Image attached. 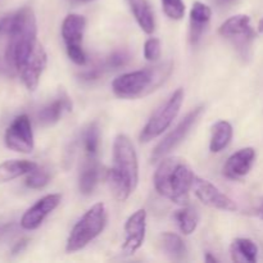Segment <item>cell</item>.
I'll list each match as a JSON object with an SVG mask.
<instances>
[{
  "label": "cell",
  "instance_id": "32",
  "mask_svg": "<svg viewBox=\"0 0 263 263\" xmlns=\"http://www.w3.org/2000/svg\"><path fill=\"white\" fill-rule=\"evenodd\" d=\"M236 0H215V3L217 5H220V7H228V5H231L234 4Z\"/></svg>",
  "mask_w": 263,
  "mask_h": 263
},
{
  "label": "cell",
  "instance_id": "34",
  "mask_svg": "<svg viewBox=\"0 0 263 263\" xmlns=\"http://www.w3.org/2000/svg\"><path fill=\"white\" fill-rule=\"evenodd\" d=\"M258 31L261 33H263V18L261 21H259V23H258Z\"/></svg>",
  "mask_w": 263,
  "mask_h": 263
},
{
  "label": "cell",
  "instance_id": "12",
  "mask_svg": "<svg viewBox=\"0 0 263 263\" xmlns=\"http://www.w3.org/2000/svg\"><path fill=\"white\" fill-rule=\"evenodd\" d=\"M62 200L61 194H48L39 199L32 207L23 213L20 223L23 230H36L40 228L46 217L55 210Z\"/></svg>",
  "mask_w": 263,
  "mask_h": 263
},
{
  "label": "cell",
  "instance_id": "35",
  "mask_svg": "<svg viewBox=\"0 0 263 263\" xmlns=\"http://www.w3.org/2000/svg\"><path fill=\"white\" fill-rule=\"evenodd\" d=\"M74 3H90V2H94V0H72Z\"/></svg>",
  "mask_w": 263,
  "mask_h": 263
},
{
  "label": "cell",
  "instance_id": "10",
  "mask_svg": "<svg viewBox=\"0 0 263 263\" xmlns=\"http://www.w3.org/2000/svg\"><path fill=\"white\" fill-rule=\"evenodd\" d=\"M203 110H204V107H197L195 109H193L192 112L187 113L184 118L181 120V122L158 144V145L154 148L153 154H152V161L157 162L163 159L164 157L168 153H171L185 138H186L187 134L190 133L193 126L195 125V122L198 121V118L202 116Z\"/></svg>",
  "mask_w": 263,
  "mask_h": 263
},
{
  "label": "cell",
  "instance_id": "2",
  "mask_svg": "<svg viewBox=\"0 0 263 263\" xmlns=\"http://www.w3.org/2000/svg\"><path fill=\"white\" fill-rule=\"evenodd\" d=\"M37 35V25L33 10L30 7H23L17 10V26L12 35L8 37L5 59L13 69L20 72L27 59L32 54Z\"/></svg>",
  "mask_w": 263,
  "mask_h": 263
},
{
  "label": "cell",
  "instance_id": "31",
  "mask_svg": "<svg viewBox=\"0 0 263 263\" xmlns=\"http://www.w3.org/2000/svg\"><path fill=\"white\" fill-rule=\"evenodd\" d=\"M256 215L258 217H261L263 220V198L257 203V207H256Z\"/></svg>",
  "mask_w": 263,
  "mask_h": 263
},
{
  "label": "cell",
  "instance_id": "14",
  "mask_svg": "<svg viewBox=\"0 0 263 263\" xmlns=\"http://www.w3.org/2000/svg\"><path fill=\"white\" fill-rule=\"evenodd\" d=\"M46 63H48V55H46L45 49L41 44L37 43L30 58L27 59L25 66L20 71L21 79H22L26 89L30 91H35L40 82L41 74L45 71Z\"/></svg>",
  "mask_w": 263,
  "mask_h": 263
},
{
  "label": "cell",
  "instance_id": "28",
  "mask_svg": "<svg viewBox=\"0 0 263 263\" xmlns=\"http://www.w3.org/2000/svg\"><path fill=\"white\" fill-rule=\"evenodd\" d=\"M128 61H130V54L125 50H118L110 54L102 66L104 68V71L105 69H117L120 67L126 66L128 63Z\"/></svg>",
  "mask_w": 263,
  "mask_h": 263
},
{
  "label": "cell",
  "instance_id": "5",
  "mask_svg": "<svg viewBox=\"0 0 263 263\" xmlns=\"http://www.w3.org/2000/svg\"><path fill=\"white\" fill-rule=\"evenodd\" d=\"M184 90L180 87L152 115L140 134L141 143H148L158 138L171 126V123L180 113L182 103H184Z\"/></svg>",
  "mask_w": 263,
  "mask_h": 263
},
{
  "label": "cell",
  "instance_id": "8",
  "mask_svg": "<svg viewBox=\"0 0 263 263\" xmlns=\"http://www.w3.org/2000/svg\"><path fill=\"white\" fill-rule=\"evenodd\" d=\"M86 20L81 14H68L62 23V37L66 45L68 58L79 66H85L87 57L82 49V37H84Z\"/></svg>",
  "mask_w": 263,
  "mask_h": 263
},
{
  "label": "cell",
  "instance_id": "19",
  "mask_svg": "<svg viewBox=\"0 0 263 263\" xmlns=\"http://www.w3.org/2000/svg\"><path fill=\"white\" fill-rule=\"evenodd\" d=\"M135 17L136 22L145 33H153L156 30V18L148 0H126Z\"/></svg>",
  "mask_w": 263,
  "mask_h": 263
},
{
  "label": "cell",
  "instance_id": "3",
  "mask_svg": "<svg viewBox=\"0 0 263 263\" xmlns=\"http://www.w3.org/2000/svg\"><path fill=\"white\" fill-rule=\"evenodd\" d=\"M171 62H164L158 66L123 73L113 80L112 90L121 99L141 98L161 86L171 74Z\"/></svg>",
  "mask_w": 263,
  "mask_h": 263
},
{
  "label": "cell",
  "instance_id": "25",
  "mask_svg": "<svg viewBox=\"0 0 263 263\" xmlns=\"http://www.w3.org/2000/svg\"><path fill=\"white\" fill-rule=\"evenodd\" d=\"M82 148L87 157H97L98 149H99L100 130L98 122H92L85 128L81 136Z\"/></svg>",
  "mask_w": 263,
  "mask_h": 263
},
{
  "label": "cell",
  "instance_id": "1",
  "mask_svg": "<svg viewBox=\"0 0 263 263\" xmlns=\"http://www.w3.org/2000/svg\"><path fill=\"white\" fill-rule=\"evenodd\" d=\"M194 177V172L184 159L163 158L154 174V187L163 198L176 204L186 205Z\"/></svg>",
  "mask_w": 263,
  "mask_h": 263
},
{
  "label": "cell",
  "instance_id": "17",
  "mask_svg": "<svg viewBox=\"0 0 263 263\" xmlns=\"http://www.w3.org/2000/svg\"><path fill=\"white\" fill-rule=\"evenodd\" d=\"M72 107L73 104H72L71 98L66 92H61L59 97H57L53 102L49 103L40 110L39 120L44 126L55 125L66 113L71 112Z\"/></svg>",
  "mask_w": 263,
  "mask_h": 263
},
{
  "label": "cell",
  "instance_id": "6",
  "mask_svg": "<svg viewBox=\"0 0 263 263\" xmlns=\"http://www.w3.org/2000/svg\"><path fill=\"white\" fill-rule=\"evenodd\" d=\"M112 170L122 176L134 189H136L139 181L138 156L133 141L123 134L116 136L113 143Z\"/></svg>",
  "mask_w": 263,
  "mask_h": 263
},
{
  "label": "cell",
  "instance_id": "30",
  "mask_svg": "<svg viewBox=\"0 0 263 263\" xmlns=\"http://www.w3.org/2000/svg\"><path fill=\"white\" fill-rule=\"evenodd\" d=\"M27 243H28L27 240H21V241H18V243L15 244L14 247H13V249H12V253H13V254L22 253V252L25 251V248H26V247H27Z\"/></svg>",
  "mask_w": 263,
  "mask_h": 263
},
{
  "label": "cell",
  "instance_id": "7",
  "mask_svg": "<svg viewBox=\"0 0 263 263\" xmlns=\"http://www.w3.org/2000/svg\"><path fill=\"white\" fill-rule=\"evenodd\" d=\"M218 33L230 41L241 57L248 58L252 43L256 39V32L252 28L251 18L248 15L238 14L230 17L221 25Z\"/></svg>",
  "mask_w": 263,
  "mask_h": 263
},
{
  "label": "cell",
  "instance_id": "18",
  "mask_svg": "<svg viewBox=\"0 0 263 263\" xmlns=\"http://www.w3.org/2000/svg\"><path fill=\"white\" fill-rule=\"evenodd\" d=\"M100 179V166L97 157H85L79 176V189L81 194L90 195L94 193Z\"/></svg>",
  "mask_w": 263,
  "mask_h": 263
},
{
  "label": "cell",
  "instance_id": "9",
  "mask_svg": "<svg viewBox=\"0 0 263 263\" xmlns=\"http://www.w3.org/2000/svg\"><path fill=\"white\" fill-rule=\"evenodd\" d=\"M4 143L8 149L17 153L30 154L35 146L32 126L27 115H20L8 126L4 135Z\"/></svg>",
  "mask_w": 263,
  "mask_h": 263
},
{
  "label": "cell",
  "instance_id": "4",
  "mask_svg": "<svg viewBox=\"0 0 263 263\" xmlns=\"http://www.w3.org/2000/svg\"><path fill=\"white\" fill-rule=\"evenodd\" d=\"M107 225V211L103 203H97L90 210L86 211L84 216L77 221L67 239L66 251L68 253H74L84 249L90 241L104 230Z\"/></svg>",
  "mask_w": 263,
  "mask_h": 263
},
{
  "label": "cell",
  "instance_id": "26",
  "mask_svg": "<svg viewBox=\"0 0 263 263\" xmlns=\"http://www.w3.org/2000/svg\"><path fill=\"white\" fill-rule=\"evenodd\" d=\"M50 181V172L45 167H36L33 171L27 174L26 177V186L30 189H43L44 186L49 184Z\"/></svg>",
  "mask_w": 263,
  "mask_h": 263
},
{
  "label": "cell",
  "instance_id": "20",
  "mask_svg": "<svg viewBox=\"0 0 263 263\" xmlns=\"http://www.w3.org/2000/svg\"><path fill=\"white\" fill-rule=\"evenodd\" d=\"M37 167L35 162L26 159H10L0 163V184H5L23 175L30 174Z\"/></svg>",
  "mask_w": 263,
  "mask_h": 263
},
{
  "label": "cell",
  "instance_id": "24",
  "mask_svg": "<svg viewBox=\"0 0 263 263\" xmlns=\"http://www.w3.org/2000/svg\"><path fill=\"white\" fill-rule=\"evenodd\" d=\"M174 218L176 221L179 230L184 235H190V234L194 233L198 223H199V213H198V211L187 204L182 210L177 211L175 213Z\"/></svg>",
  "mask_w": 263,
  "mask_h": 263
},
{
  "label": "cell",
  "instance_id": "27",
  "mask_svg": "<svg viewBox=\"0 0 263 263\" xmlns=\"http://www.w3.org/2000/svg\"><path fill=\"white\" fill-rule=\"evenodd\" d=\"M163 12L170 20L180 21L185 14V4L182 0H161Z\"/></svg>",
  "mask_w": 263,
  "mask_h": 263
},
{
  "label": "cell",
  "instance_id": "11",
  "mask_svg": "<svg viewBox=\"0 0 263 263\" xmlns=\"http://www.w3.org/2000/svg\"><path fill=\"white\" fill-rule=\"evenodd\" d=\"M192 190L194 192L195 197L207 207L215 208V210L229 211V212H234V211L238 210L235 202L231 198L223 194L217 186H215L212 182L207 181V180L195 176Z\"/></svg>",
  "mask_w": 263,
  "mask_h": 263
},
{
  "label": "cell",
  "instance_id": "22",
  "mask_svg": "<svg viewBox=\"0 0 263 263\" xmlns=\"http://www.w3.org/2000/svg\"><path fill=\"white\" fill-rule=\"evenodd\" d=\"M233 126L228 121H218L212 126V133H211L210 151L212 153H218L223 151L226 146L230 144L233 139Z\"/></svg>",
  "mask_w": 263,
  "mask_h": 263
},
{
  "label": "cell",
  "instance_id": "29",
  "mask_svg": "<svg viewBox=\"0 0 263 263\" xmlns=\"http://www.w3.org/2000/svg\"><path fill=\"white\" fill-rule=\"evenodd\" d=\"M144 57L149 62H156L161 57V41H159V39L151 37L145 41Z\"/></svg>",
  "mask_w": 263,
  "mask_h": 263
},
{
  "label": "cell",
  "instance_id": "13",
  "mask_svg": "<svg viewBox=\"0 0 263 263\" xmlns=\"http://www.w3.org/2000/svg\"><path fill=\"white\" fill-rule=\"evenodd\" d=\"M146 231L145 210H138L127 218L125 223L126 239L122 246V252L126 256H131L144 244Z\"/></svg>",
  "mask_w": 263,
  "mask_h": 263
},
{
  "label": "cell",
  "instance_id": "16",
  "mask_svg": "<svg viewBox=\"0 0 263 263\" xmlns=\"http://www.w3.org/2000/svg\"><path fill=\"white\" fill-rule=\"evenodd\" d=\"M212 17V10L208 5L202 2H195L190 10V41L192 44H198L202 39L204 30Z\"/></svg>",
  "mask_w": 263,
  "mask_h": 263
},
{
  "label": "cell",
  "instance_id": "21",
  "mask_svg": "<svg viewBox=\"0 0 263 263\" xmlns=\"http://www.w3.org/2000/svg\"><path fill=\"white\" fill-rule=\"evenodd\" d=\"M231 258L238 263H254L258 256V247L251 239L238 238L231 243Z\"/></svg>",
  "mask_w": 263,
  "mask_h": 263
},
{
  "label": "cell",
  "instance_id": "33",
  "mask_svg": "<svg viewBox=\"0 0 263 263\" xmlns=\"http://www.w3.org/2000/svg\"><path fill=\"white\" fill-rule=\"evenodd\" d=\"M205 262H211V263H216V262H218V259L216 258V257H213L212 254L211 253H207L205 254Z\"/></svg>",
  "mask_w": 263,
  "mask_h": 263
},
{
  "label": "cell",
  "instance_id": "23",
  "mask_svg": "<svg viewBox=\"0 0 263 263\" xmlns=\"http://www.w3.org/2000/svg\"><path fill=\"white\" fill-rule=\"evenodd\" d=\"M162 247L164 253L175 261H182L187 254L184 240L175 233H164L162 235Z\"/></svg>",
  "mask_w": 263,
  "mask_h": 263
},
{
  "label": "cell",
  "instance_id": "15",
  "mask_svg": "<svg viewBox=\"0 0 263 263\" xmlns=\"http://www.w3.org/2000/svg\"><path fill=\"white\" fill-rule=\"evenodd\" d=\"M256 161L253 148H243L231 154L223 166V175L230 180H240L249 174Z\"/></svg>",
  "mask_w": 263,
  "mask_h": 263
}]
</instances>
